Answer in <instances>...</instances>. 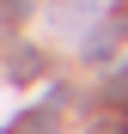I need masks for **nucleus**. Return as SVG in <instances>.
<instances>
[{
	"label": "nucleus",
	"mask_w": 128,
	"mask_h": 134,
	"mask_svg": "<svg viewBox=\"0 0 128 134\" xmlns=\"http://www.w3.org/2000/svg\"><path fill=\"white\" fill-rule=\"evenodd\" d=\"M116 37H128V12H122V6L110 12V25H104L92 43H85V49H92V55H110V49H116Z\"/></svg>",
	"instance_id": "1"
},
{
	"label": "nucleus",
	"mask_w": 128,
	"mask_h": 134,
	"mask_svg": "<svg viewBox=\"0 0 128 134\" xmlns=\"http://www.w3.org/2000/svg\"><path fill=\"white\" fill-rule=\"evenodd\" d=\"M12 134H55V110H25V122Z\"/></svg>",
	"instance_id": "2"
},
{
	"label": "nucleus",
	"mask_w": 128,
	"mask_h": 134,
	"mask_svg": "<svg viewBox=\"0 0 128 134\" xmlns=\"http://www.w3.org/2000/svg\"><path fill=\"white\" fill-rule=\"evenodd\" d=\"M37 67H43L37 49H18V55H12V79H37Z\"/></svg>",
	"instance_id": "3"
},
{
	"label": "nucleus",
	"mask_w": 128,
	"mask_h": 134,
	"mask_svg": "<svg viewBox=\"0 0 128 134\" xmlns=\"http://www.w3.org/2000/svg\"><path fill=\"white\" fill-rule=\"evenodd\" d=\"M104 98H128V73H116L110 85H104Z\"/></svg>",
	"instance_id": "4"
},
{
	"label": "nucleus",
	"mask_w": 128,
	"mask_h": 134,
	"mask_svg": "<svg viewBox=\"0 0 128 134\" xmlns=\"http://www.w3.org/2000/svg\"><path fill=\"white\" fill-rule=\"evenodd\" d=\"M0 6H6L12 18H25V12H31V0H0Z\"/></svg>",
	"instance_id": "5"
}]
</instances>
